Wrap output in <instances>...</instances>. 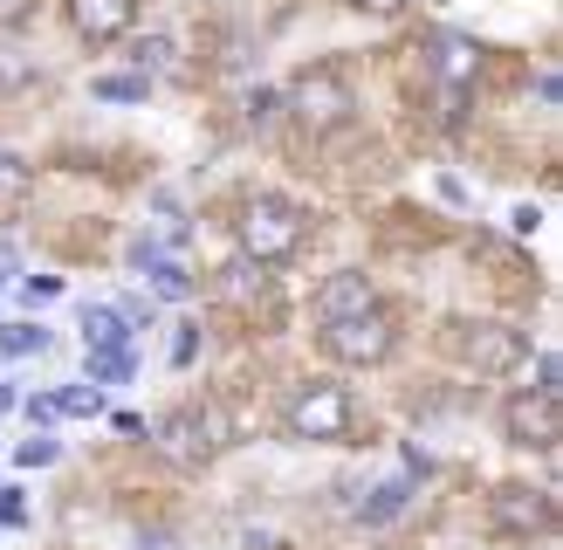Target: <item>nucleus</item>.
<instances>
[{
	"instance_id": "obj_1",
	"label": "nucleus",
	"mask_w": 563,
	"mask_h": 550,
	"mask_svg": "<svg viewBox=\"0 0 563 550\" xmlns=\"http://www.w3.org/2000/svg\"><path fill=\"white\" fill-rule=\"evenodd\" d=\"M357 420V399H351V385H336V378H302L289 399H282V433L289 440H344Z\"/></svg>"
},
{
	"instance_id": "obj_2",
	"label": "nucleus",
	"mask_w": 563,
	"mask_h": 550,
	"mask_svg": "<svg viewBox=\"0 0 563 550\" xmlns=\"http://www.w3.org/2000/svg\"><path fill=\"white\" fill-rule=\"evenodd\" d=\"M234 234H241V255L255 262V268L289 262L296 248H302V207H296V200H282V193H255V200L241 207Z\"/></svg>"
},
{
	"instance_id": "obj_3",
	"label": "nucleus",
	"mask_w": 563,
	"mask_h": 550,
	"mask_svg": "<svg viewBox=\"0 0 563 550\" xmlns=\"http://www.w3.org/2000/svg\"><path fill=\"white\" fill-rule=\"evenodd\" d=\"M391 323L378 317V302L372 310H357V317H336V323H323V351L336 358V365H385L391 358Z\"/></svg>"
},
{
	"instance_id": "obj_4",
	"label": "nucleus",
	"mask_w": 563,
	"mask_h": 550,
	"mask_svg": "<svg viewBox=\"0 0 563 550\" xmlns=\"http://www.w3.org/2000/svg\"><path fill=\"white\" fill-rule=\"evenodd\" d=\"M454 351H461V365H474V372H516L529 358V330H516V323H461Z\"/></svg>"
},
{
	"instance_id": "obj_5",
	"label": "nucleus",
	"mask_w": 563,
	"mask_h": 550,
	"mask_svg": "<svg viewBox=\"0 0 563 550\" xmlns=\"http://www.w3.org/2000/svg\"><path fill=\"white\" fill-rule=\"evenodd\" d=\"M289 103H296V118H302L309 131H336V124H351V110H357L351 82L336 76V69H309V76H296Z\"/></svg>"
},
{
	"instance_id": "obj_6",
	"label": "nucleus",
	"mask_w": 563,
	"mask_h": 550,
	"mask_svg": "<svg viewBox=\"0 0 563 550\" xmlns=\"http://www.w3.org/2000/svg\"><path fill=\"white\" fill-rule=\"evenodd\" d=\"M213 448H220V420H213V413L179 406V413H165V420H158V454L165 461L200 468V461H213Z\"/></svg>"
},
{
	"instance_id": "obj_7",
	"label": "nucleus",
	"mask_w": 563,
	"mask_h": 550,
	"mask_svg": "<svg viewBox=\"0 0 563 550\" xmlns=\"http://www.w3.org/2000/svg\"><path fill=\"white\" fill-rule=\"evenodd\" d=\"M427 69H433V82L446 90V118L461 110V90L474 82V69H482V42L474 35H454V28H440V35L427 42Z\"/></svg>"
},
{
	"instance_id": "obj_8",
	"label": "nucleus",
	"mask_w": 563,
	"mask_h": 550,
	"mask_svg": "<svg viewBox=\"0 0 563 550\" xmlns=\"http://www.w3.org/2000/svg\"><path fill=\"white\" fill-rule=\"evenodd\" d=\"M501 433H509V448H556L563 440V420H556V393H516L501 406Z\"/></svg>"
},
{
	"instance_id": "obj_9",
	"label": "nucleus",
	"mask_w": 563,
	"mask_h": 550,
	"mask_svg": "<svg viewBox=\"0 0 563 550\" xmlns=\"http://www.w3.org/2000/svg\"><path fill=\"white\" fill-rule=\"evenodd\" d=\"M495 530L501 537H550L556 530L550 488H495Z\"/></svg>"
},
{
	"instance_id": "obj_10",
	"label": "nucleus",
	"mask_w": 563,
	"mask_h": 550,
	"mask_svg": "<svg viewBox=\"0 0 563 550\" xmlns=\"http://www.w3.org/2000/svg\"><path fill=\"white\" fill-rule=\"evenodd\" d=\"M131 268L145 275V283H152L165 302H186V296H192V275H186V262H179L165 241H152V234H137V241H131Z\"/></svg>"
},
{
	"instance_id": "obj_11",
	"label": "nucleus",
	"mask_w": 563,
	"mask_h": 550,
	"mask_svg": "<svg viewBox=\"0 0 563 550\" xmlns=\"http://www.w3.org/2000/svg\"><path fill=\"white\" fill-rule=\"evenodd\" d=\"M131 21H137V0H69V28L82 42H97V48L118 42Z\"/></svg>"
},
{
	"instance_id": "obj_12",
	"label": "nucleus",
	"mask_w": 563,
	"mask_h": 550,
	"mask_svg": "<svg viewBox=\"0 0 563 550\" xmlns=\"http://www.w3.org/2000/svg\"><path fill=\"white\" fill-rule=\"evenodd\" d=\"M378 289H372V275H357V268H336L330 283L317 289V323H336V317H357V310H372Z\"/></svg>"
},
{
	"instance_id": "obj_13",
	"label": "nucleus",
	"mask_w": 563,
	"mask_h": 550,
	"mask_svg": "<svg viewBox=\"0 0 563 550\" xmlns=\"http://www.w3.org/2000/svg\"><path fill=\"white\" fill-rule=\"evenodd\" d=\"M406 509H412V475H385V482H372L351 503V516L364 522V530H385V522H399Z\"/></svg>"
},
{
	"instance_id": "obj_14",
	"label": "nucleus",
	"mask_w": 563,
	"mask_h": 550,
	"mask_svg": "<svg viewBox=\"0 0 563 550\" xmlns=\"http://www.w3.org/2000/svg\"><path fill=\"white\" fill-rule=\"evenodd\" d=\"M118 344H137L131 317L118 302H82V351H118Z\"/></svg>"
},
{
	"instance_id": "obj_15",
	"label": "nucleus",
	"mask_w": 563,
	"mask_h": 550,
	"mask_svg": "<svg viewBox=\"0 0 563 550\" xmlns=\"http://www.w3.org/2000/svg\"><path fill=\"white\" fill-rule=\"evenodd\" d=\"M82 365H90V385H124L137 372V344H118V351H82Z\"/></svg>"
},
{
	"instance_id": "obj_16",
	"label": "nucleus",
	"mask_w": 563,
	"mask_h": 550,
	"mask_svg": "<svg viewBox=\"0 0 563 550\" xmlns=\"http://www.w3.org/2000/svg\"><path fill=\"white\" fill-rule=\"evenodd\" d=\"M27 193H35V165L14 158V152H0V213H14Z\"/></svg>"
},
{
	"instance_id": "obj_17",
	"label": "nucleus",
	"mask_w": 563,
	"mask_h": 550,
	"mask_svg": "<svg viewBox=\"0 0 563 550\" xmlns=\"http://www.w3.org/2000/svg\"><path fill=\"white\" fill-rule=\"evenodd\" d=\"M90 97H97V103H145V97H152V76H145V69H131V76H97Z\"/></svg>"
},
{
	"instance_id": "obj_18",
	"label": "nucleus",
	"mask_w": 563,
	"mask_h": 550,
	"mask_svg": "<svg viewBox=\"0 0 563 550\" xmlns=\"http://www.w3.org/2000/svg\"><path fill=\"white\" fill-rule=\"evenodd\" d=\"M48 330L42 323H0V358H42Z\"/></svg>"
},
{
	"instance_id": "obj_19",
	"label": "nucleus",
	"mask_w": 563,
	"mask_h": 550,
	"mask_svg": "<svg viewBox=\"0 0 563 550\" xmlns=\"http://www.w3.org/2000/svg\"><path fill=\"white\" fill-rule=\"evenodd\" d=\"M42 76V63H35V55H27V48H0V90H27V82H35Z\"/></svg>"
},
{
	"instance_id": "obj_20",
	"label": "nucleus",
	"mask_w": 563,
	"mask_h": 550,
	"mask_svg": "<svg viewBox=\"0 0 563 550\" xmlns=\"http://www.w3.org/2000/svg\"><path fill=\"white\" fill-rule=\"evenodd\" d=\"M55 413H69V420H90V413H103V385H69V393H55Z\"/></svg>"
},
{
	"instance_id": "obj_21",
	"label": "nucleus",
	"mask_w": 563,
	"mask_h": 550,
	"mask_svg": "<svg viewBox=\"0 0 563 550\" xmlns=\"http://www.w3.org/2000/svg\"><path fill=\"white\" fill-rule=\"evenodd\" d=\"M55 454H63V448H55V440H48V433H27V440H21V448H14V468H48Z\"/></svg>"
},
{
	"instance_id": "obj_22",
	"label": "nucleus",
	"mask_w": 563,
	"mask_h": 550,
	"mask_svg": "<svg viewBox=\"0 0 563 550\" xmlns=\"http://www.w3.org/2000/svg\"><path fill=\"white\" fill-rule=\"evenodd\" d=\"M131 55H137V69L152 76V69H165V63H173V42H165V35H145V42H137Z\"/></svg>"
},
{
	"instance_id": "obj_23",
	"label": "nucleus",
	"mask_w": 563,
	"mask_h": 550,
	"mask_svg": "<svg viewBox=\"0 0 563 550\" xmlns=\"http://www.w3.org/2000/svg\"><path fill=\"white\" fill-rule=\"evenodd\" d=\"M192 358H200V323H179V338H173V372H186Z\"/></svg>"
},
{
	"instance_id": "obj_24",
	"label": "nucleus",
	"mask_w": 563,
	"mask_h": 550,
	"mask_svg": "<svg viewBox=\"0 0 563 550\" xmlns=\"http://www.w3.org/2000/svg\"><path fill=\"white\" fill-rule=\"evenodd\" d=\"M55 296H63L55 275H21V302H55Z\"/></svg>"
},
{
	"instance_id": "obj_25",
	"label": "nucleus",
	"mask_w": 563,
	"mask_h": 550,
	"mask_svg": "<svg viewBox=\"0 0 563 550\" xmlns=\"http://www.w3.org/2000/svg\"><path fill=\"white\" fill-rule=\"evenodd\" d=\"M27 522V503H21V488H0V530H21Z\"/></svg>"
},
{
	"instance_id": "obj_26",
	"label": "nucleus",
	"mask_w": 563,
	"mask_h": 550,
	"mask_svg": "<svg viewBox=\"0 0 563 550\" xmlns=\"http://www.w3.org/2000/svg\"><path fill=\"white\" fill-rule=\"evenodd\" d=\"M118 310L131 317V330H145V323L158 317V310H152V296H137V289H131V296H118Z\"/></svg>"
},
{
	"instance_id": "obj_27",
	"label": "nucleus",
	"mask_w": 563,
	"mask_h": 550,
	"mask_svg": "<svg viewBox=\"0 0 563 550\" xmlns=\"http://www.w3.org/2000/svg\"><path fill=\"white\" fill-rule=\"evenodd\" d=\"M21 413H27V420H35V427L63 420V413H55V393H35V399H21Z\"/></svg>"
},
{
	"instance_id": "obj_28",
	"label": "nucleus",
	"mask_w": 563,
	"mask_h": 550,
	"mask_svg": "<svg viewBox=\"0 0 563 550\" xmlns=\"http://www.w3.org/2000/svg\"><path fill=\"white\" fill-rule=\"evenodd\" d=\"M27 14H35V0H0V28H21Z\"/></svg>"
},
{
	"instance_id": "obj_29",
	"label": "nucleus",
	"mask_w": 563,
	"mask_h": 550,
	"mask_svg": "<svg viewBox=\"0 0 563 550\" xmlns=\"http://www.w3.org/2000/svg\"><path fill=\"white\" fill-rule=\"evenodd\" d=\"M509 228H516V234H537V228H543V207H516Z\"/></svg>"
},
{
	"instance_id": "obj_30",
	"label": "nucleus",
	"mask_w": 563,
	"mask_h": 550,
	"mask_svg": "<svg viewBox=\"0 0 563 550\" xmlns=\"http://www.w3.org/2000/svg\"><path fill=\"white\" fill-rule=\"evenodd\" d=\"M268 118H275V97L255 90V97H247V124H268Z\"/></svg>"
},
{
	"instance_id": "obj_31",
	"label": "nucleus",
	"mask_w": 563,
	"mask_h": 550,
	"mask_svg": "<svg viewBox=\"0 0 563 550\" xmlns=\"http://www.w3.org/2000/svg\"><path fill=\"white\" fill-rule=\"evenodd\" d=\"M537 393H556V351L537 358Z\"/></svg>"
},
{
	"instance_id": "obj_32",
	"label": "nucleus",
	"mask_w": 563,
	"mask_h": 550,
	"mask_svg": "<svg viewBox=\"0 0 563 550\" xmlns=\"http://www.w3.org/2000/svg\"><path fill=\"white\" fill-rule=\"evenodd\" d=\"M440 200H446V207H467V186H461L454 173H440Z\"/></svg>"
},
{
	"instance_id": "obj_33",
	"label": "nucleus",
	"mask_w": 563,
	"mask_h": 550,
	"mask_svg": "<svg viewBox=\"0 0 563 550\" xmlns=\"http://www.w3.org/2000/svg\"><path fill=\"white\" fill-rule=\"evenodd\" d=\"M8 275H21V248H14V241H0V283H8Z\"/></svg>"
},
{
	"instance_id": "obj_34",
	"label": "nucleus",
	"mask_w": 563,
	"mask_h": 550,
	"mask_svg": "<svg viewBox=\"0 0 563 550\" xmlns=\"http://www.w3.org/2000/svg\"><path fill=\"white\" fill-rule=\"evenodd\" d=\"M351 8H364V14H399L406 0H351Z\"/></svg>"
},
{
	"instance_id": "obj_35",
	"label": "nucleus",
	"mask_w": 563,
	"mask_h": 550,
	"mask_svg": "<svg viewBox=\"0 0 563 550\" xmlns=\"http://www.w3.org/2000/svg\"><path fill=\"white\" fill-rule=\"evenodd\" d=\"M21 406V393H14V385H0V413H14Z\"/></svg>"
}]
</instances>
